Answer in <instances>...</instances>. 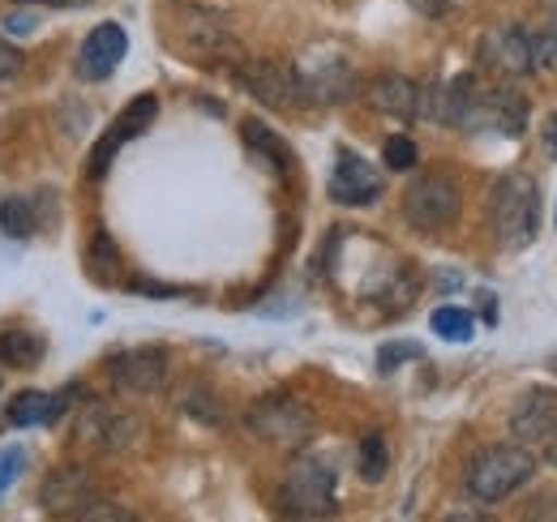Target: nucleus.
I'll return each mask as SVG.
<instances>
[{
  "label": "nucleus",
  "mask_w": 557,
  "mask_h": 522,
  "mask_svg": "<svg viewBox=\"0 0 557 522\" xmlns=\"http://www.w3.org/2000/svg\"><path fill=\"white\" fill-rule=\"evenodd\" d=\"M488 227L502 249L519 253L541 232V185L528 172H506L488 194Z\"/></svg>",
  "instance_id": "nucleus-1"
},
{
  "label": "nucleus",
  "mask_w": 557,
  "mask_h": 522,
  "mask_svg": "<svg viewBox=\"0 0 557 522\" xmlns=\"http://www.w3.org/2000/svg\"><path fill=\"white\" fill-rule=\"evenodd\" d=\"M283 510L296 519H331L339 510V475L322 455H296L283 475Z\"/></svg>",
  "instance_id": "nucleus-2"
},
{
  "label": "nucleus",
  "mask_w": 557,
  "mask_h": 522,
  "mask_svg": "<svg viewBox=\"0 0 557 522\" xmlns=\"http://www.w3.org/2000/svg\"><path fill=\"white\" fill-rule=\"evenodd\" d=\"M249 433L258 442H271V446H283V450H305L318 433V415L292 398V394H271V398H258L245 415Z\"/></svg>",
  "instance_id": "nucleus-3"
},
{
  "label": "nucleus",
  "mask_w": 557,
  "mask_h": 522,
  "mask_svg": "<svg viewBox=\"0 0 557 522\" xmlns=\"http://www.w3.org/2000/svg\"><path fill=\"white\" fill-rule=\"evenodd\" d=\"M536 475V455L523 446H488L468 462V493L476 501H502Z\"/></svg>",
  "instance_id": "nucleus-4"
},
{
  "label": "nucleus",
  "mask_w": 557,
  "mask_h": 522,
  "mask_svg": "<svg viewBox=\"0 0 557 522\" xmlns=\"http://www.w3.org/2000/svg\"><path fill=\"white\" fill-rule=\"evenodd\" d=\"M73 437L82 450L90 455H125L134 450L141 437V420L134 411H121L103 398H90L82 411H77V424H73Z\"/></svg>",
  "instance_id": "nucleus-5"
},
{
  "label": "nucleus",
  "mask_w": 557,
  "mask_h": 522,
  "mask_svg": "<svg viewBox=\"0 0 557 522\" xmlns=\"http://www.w3.org/2000/svg\"><path fill=\"white\" fill-rule=\"evenodd\" d=\"M463 210V189L450 172H424L404 189V219L417 232H446Z\"/></svg>",
  "instance_id": "nucleus-6"
},
{
  "label": "nucleus",
  "mask_w": 557,
  "mask_h": 522,
  "mask_svg": "<svg viewBox=\"0 0 557 522\" xmlns=\"http://www.w3.org/2000/svg\"><path fill=\"white\" fill-rule=\"evenodd\" d=\"M236 86L258 99L262 108L271 112H292L296 103H305V90H300V73L296 65H283V61H245L236 65Z\"/></svg>",
  "instance_id": "nucleus-7"
},
{
  "label": "nucleus",
  "mask_w": 557,
  "mask_h": 522,
  "mask_svg": "<svg viewBox=\"0 0 557 522\" xmlns=\"http://www.w3.org/2000/svg\"><path fill=\"white\" fill-rule=\"evenodd\" d=\"M99 497V480L86 467H57L39 488V510L48 519H82Z\"/></svg>",
  "instance_id": "nucleus-8"
},
{
  "label": "nucleus",
  "mask_w": 557,
  "mask_h": 522,
  "mask_svg": "<svg viewBox=\"0 0 557 522\" xmlns=\"http://www.w3.org/2000/svg\"><path fill=\"white\" fill-rule=\"evenodd\" d=\"M476 61L485 73L502 77V82H515V77H528L536 61H532V39L523 26H488L481 35V48H476Z\"/></svg>",
  "instance_id": "nucleus-9"
},
{
  "label": "nucleus",
  "mask_w": 557,
  "mask_h": 522,
  "mask_svg": "<svg viewBox=\"0 0 557 522\" xmlns=\"http://www.w3.org/2000/svg\"><path fill=\"white\" fill-rule=\"evenodd\" d=\"M154 116H159V99H154V95H138V99L116 116V125L95 141V150H90V167H86L90 181H103L108 167H112V159L121 154V146L134 141V137H141V133L154 125Z\"/></svg>",
  "instance_id": "nucleus-10"
},
{
  "label": "nucleus",
  "mask_w": 557,
  "mask_h": 522,
  "mask_svg": "<svg viewBox=\"0 0 557 522\" xmlns=\"http://www.w3.org/2000/svg\"><path fill=\"white\" fill-rule=\"evenodd\" d=\"M168 369H172V360H168L163 347H129V351H121V356L108 360L112 386L125 394L163 390L168 386Z\"/></svg>",
  "instance_id": "nucleus-11"
},
{
  "label": "nucleus",
  "mask_w": 557,
  "mask_h": 522,
  "mask_svg": "<svg viewBox=\"0 0 557 522\" xmlns=\"http://www.w3.org/2000/svg\"><path fill=\"white\" fill-rule=\"evenodd\" d=\"M125 52H129V35H125V26L121 22H99L86 39H82V48H77V77L82 82H108L121 61H125Z\"/></svg>",
  "instance_id": "nucleus-12"
},
{
  "label": "nucleus",
  "mask_w": 557,
  "mask_h": 522,
  "mask_svg": "<svg viewBox=\"0 0 557 522\" xmlns=\"http://www.w3.org/2000/svg\"><path fill=\"white\" fill-rule=\"evenodd\" d=\"M382 194H386V181H382V172L369 159H360L356 150H339L335 154L331 201H339V206H373Z\"/></svg>",
  "instance_id": "nucleus-13"
},
{
  "label": "nucleus",
  "mask_w": 557,
  "mask_h": 522,
  "mask_svg": "<svg viewBox=\"0 0 557 522\" xmlns=\"http://www.w3.org/2000/svg\"><path fill=\"white\" fill-rule=\"evenodd\" d=\"M300 73V90L313 103H344L356 90V69L344 57H309L296 65Z\"/></svg>",
  "instance_id": "nucleus-14"
},
{
  "label": "nucleus",
  "mask_w": 557,
  "mask_h": 522,
  "mask_svg": "<svg viewBox=\"0 0 557 522\" xmlns=\"http://www.w3.org/2000/svg\"><path fill=\"white\" fill-rule=\"evenodd\" d=\"M510 433L519 442H549L557 433V390H528L510 411Z\"/></svg>",
  "instance_id": "nucleus-15"
},
{
  "label": "nucleus",
  "mask_w": 557,
  "mask_h": 522,
  "mask_svg": "<svg viewBox=\"0 0 557 522\" xmlns=\"http://www.w3.org/2000/svg\"><path fill=\"white\" fill-rule=\"evenodd\" d=\"M369 103L373 112L391 116V121H417L420 116V86L404 73H377L369 82Z\"/></svg>",
  "instance_id": "nucleus-16"
},
{
  "label": "nucleus",
  "mask_w": 557,
  "mask_h": 522,
  "mask_svg": "<svg viewBox=\"0 0 557 522\" xmlns=\"http://www.w3.org/2000/svg\"><path fill=\"white\" fill-rule=\"evenodd\" d=\"M181 35H185V48L194 52V57H236L240 52V44H236V35H232V26H223L219 17H210V13H194L185 26H181Z\"/></svg>",
  "instance_id": "nucleus-17"
},
{
  "label": "nucleus",
  "mask_w": 557,
  "mask_h": 522,
  "mask_svg": "<svg viewBox=\"0 0 557 522\" xmlns=\"http://www.w3.org/2000/svg\"><path fill=\"white\" fill-rule=\"evenodd\" d=\"M44 194L26 197V194H13L0 201V232L9 240H30L39 227H44Z\"/></svg>",
  "instance_id": "nucleus-18"
},
{
  "label": "nucleus",
  "mask_w": 557,
  "mask_h": 522,
  "mask_svg": "<svg viewBox=\"0 0 557 522\" xmlns=\"http://www.w3.org/2000/svg\"><path fill=\"white\" fill-rule=\"evenodd\" d=\"M61 411H65V402H61L57 394L26 390L13 398V407H9V424H13V428H39V424H52Z\"/></svg>",
  "instance_id": "nucleus-19"
},
{
  "label": "nucleus",
  "mask_w": 557,
  "mask_h": 522,
  "mask_svg": "<svg viewBox=\"0 0 557 522\" xmlns=\"http://www.w3.org/2000/svg\"><path fill=\"white\" fill-rule=\"evenodd\" d=\"M48 343L35 330H0V364L9 369H35L44 360Z\"/></svg>",
  "instance_id": "nucleus-20"
},
{
  "label": "nucleus",
  "mask_w": 557,
  "mask_h": 522,
  "mask_svg": "<svg viewBox=\"0 0 557 522\" xmlns=\"http://www.w3.org/2000/svg\"><path fill=\"white\" fill-rule=\"evenodd\" d=\"M356 462H360V480L364 484H382L386 471H391V446H386V433L369 428L356 446Z\"/></svg>",
  "instance_id": "nucleus-21"
},
{
  "label": "nucleus",
  "mask_w": 557,
  "mask_h": 522,
  "mask_svg": "<svg viewBox=\"0 0 557 522\" xmlns=\"http://www.w3.org/2000/svg\"><path fill=\"white\" fill-rule=\"evenodd\" d=\"M245 141L253 146V154H262V159L275 167L278 176H287V172H292V150H287V146H283V141H278L275 133L267 129L262 121H245Z\"/></svg>",
  "instance_id": "nucleus-22"
},
{
  "label": "nucleus",
  "mask_w": 557,
  "mask_h": 522,
  "mask_svg": "<svg viewBox=\"0 0 557 522\" xmlns=\"http://www.w3.org/2000/svg\"><path fill=\"white\" fill-rule=\"evenodd\" d=\"M429 326H433V334H442L446 343H472V338H476V318H472L468 309H455V304L433 309Z\"/></svg>",
  "instance_id": "nucleus-23"
},
{
  "label": "nucleus",
  "mask_w": 557,
  "mask_h": 522,
  "mask_svg": "<svg viewBox=\"0 0 557 522\" xmlns=\"http://www.w3.org/2000/svg\"><path fill=\"white\" fill-rule=\"evenodd\" d=\"M185 411L194 420H202V424H223V402L210 386H189L185 390Z\"/></svg>",
  "instance_id": "nucleus-24"
},
{
  "label": "nucleus",
  "mask_w": 557,
  "mask_h": 522,
  "mask_svg": "<svg viewBox=\"0 0 557 522\" xmlns=\"http://www.w3.org/2000/svg\"><path fill=\"white\" fill-rule=\"evenodd\" d=\"M382 163L391 167V172H412L420 163V150L412 137H404V133H395V137H386V146H382Z\"/></svg>",
  "instance_id": "nucleus-25"
},
{
  "label": "nucleus",
  "mask_w": 557,
  "mask_h": 522,
  "mask_svg": "<svg viewBox=\"0 0 557 522\" xmlns=\"http://www.w3.org/2000/svg\"><path fill=\"white\" fill-rule=\"evenodd\" d=\"M112 265H121V253H116V245L99 232V236L90 240V274L103 278V283H112Z\"/></svg>",
  "instance_id": "nucleus-26"
},
{
  "label": "nucleus",
  "mask_w": 557,
  "mask_h": 522,
  "mask_svg": "<svg viewBox=\"0 0 557 522\" xmlns=\"http://www.w3.org/2000/svg\"><path fill=\"white\" fill-rule=\"evenodd\" d=\"M528 39H532V61H536V69H557V22L541 26Z\"/></svg>",
  "instance_id": "nucleus-27"
},
{
  "label": "nucleus",
  "mask_w": 557,
  "mask_h": 522,
  "mask_svg": "<svg viewBox=\"0 0 557 522\" xmlns=\"http://www.w3.org/2000/svg\"><path fill=\"white\" fill-rule=\"evenodd\" d=\"M420 356H424V347H420V343H386V347L377 351V369H382V373H395L399 364L420 360Z\"/></svg>",
  "instance_id": "nucleus-28"
},
{
  "label": "nucleus",
  "mask_w": 557,
  "mask_h": 522,
  "mask_svg": "<svg viewBox=\"0 0 557 522\" xmlns=\"http://www.w3.org/2000/svg\"><path fill=\"white\" fill-rule=\"evenodd\" d=\"M22 467H26V450L22 446L17 450H0V493L22 480Z\"/></svg>",
  "instance_id": "nucleus-29"
},
{
  "label": "nucleus",
  "mask_w": 557,
  "mask_h": 522,
  "mask_svg": "<svg viewBox=\"0 0 557 522\" xmlns=\"http://www.w3.org/2000/svg\"><path fill=\"white\" fill-rule=\"evenodd\" d=\"M26 69V57H22V48H13L4 35H0V82H9V77H17Z\"/></svg>",
  "instance_id": "nucleus-30"
},
{
  "label": "nucleus",
  "mask_w": 557,
  "mask_h": 522,
  "mask_svg": "<svg viewBox=\"0 0 557 522\" xmlns=\"http://www.w3.org/2000/svg\"><path fill=\"white\" fill-rule=\"evenodd\" d=\"M129 519H134L129 510H121V506H112V501H103V497L82 514V522H129Z\"/></svg>",
  "instance_id": "nucleus-31"
},
{
  "label": "nucleus",
  "mask_w": 557,
  "mask_h": 522,
  "mask_svg": "<svg viewBox=\"0 0 557 522\" xmlns=\"http://www.w3.org/2000/svg\"><path fill=\"white\" fill-rule=\"evenodd\" d=\"M129 287L141 296H185V287H163V283H150V278H134Z\"/></svg>",
  "instance_id": "nucleus-32"
},
{
  "label": "nucleus",
  "mask_w": 557,
  "mask_h": 522,
  "mask_svg": "<svg viewBox=\"0 0 557 522\" xmlns=\"http://www.w3.org/2000/svg\"><path fill=\"white\" fill-rule=\"evenodd\" d=\"M4 26H9V30H17V35H26V30H35V17H30V13H9V17H4Z\"/></svg>",
  "instance_id": "nucleus-33"
},
{
  "label": "nucleus",
  "mask_w": 557,
  "mask_h": 522,
  "mask_svg": "<svg viewBox=\"0 0 557 522\" xmlns=\"http://www.w3.org/2000/svg\"><path fill=\"white\" fill-rule=\"evenodd\" d=\"M545 150H549V154L557 159V112L549 116V121H545Z\"/></svg>",
  "instance_id": "nucleus-34"
},
{
  "label": "nucleus",
  "mask_w": 557,
  "mask_h": 522,
  "mask_svg": "<svg viewBox=\"0 0 557 522\" xmlns=\"http://www.w3.org/2000/svg\"><path fill=\"white\" fill-rule=\"evenodd\" d=\"M22 4H48V9H82L90 0H22Z\"/></svg>",
  "instance_id": "nucleus-35"
},
{
  "label": "nucleus",
  "mask_w": 557,
  "mask_h": 522,
  "mask_svg": "<svg viewBox=\"0 0 557 522\" xmlns=\"http://www.w3.org/2000/svg\"><path fill=\"white\" fill-rule=\"evenodd\" d=\"M545 458H549V462L557 467V433L549 437V442H545Z\"/></svg>",
  "instance_id": "nucleus-36"
},
{
  "label": "nucleus",
  "mask_w": 557,
  "mask_h": 522,
  "mask_svg": "<svg viewBox=\"0 0 557 522\" xmlns=\"http://www.w3.org/2000/svg\"><path fill=\"white\" fill-rule=\"evenodd\" d=\"M549 369H554V373H557V351H554V356H549Z\"/></svg>",
  "instance_id": "nucleus-37"
}]
</instances>
